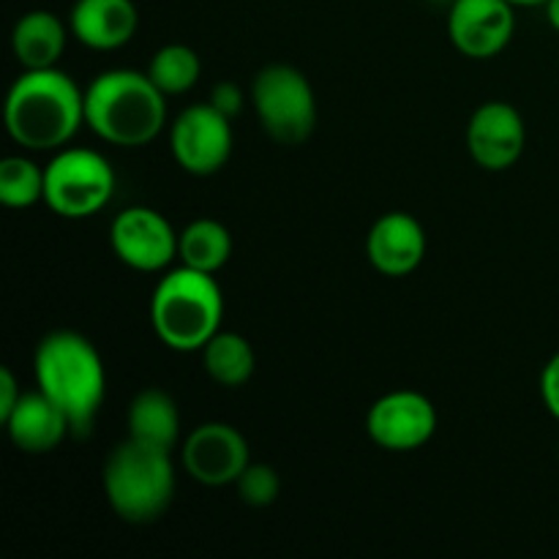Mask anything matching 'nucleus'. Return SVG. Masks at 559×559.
<instances>
[{
    "label": "nucleus",
    "mask_w": 559,
    "mask_h": 559,
    "mask_svg": "<svg viewBox=\"0 0 559 559\" xmlns=\"http://www.w3.org/2000/svg\"><path fill=\"white\" fill-rule=\"evenodd\" d=\"M5 429H9L11 442L31 456L55 451L63 437L71 435L69 418L41 391L22 393L20 404L5 420Z\"/></svg>",
    "instance_id": "nucleus-16"
},
{
    "label": "nucleus",
    "mask_w": 559,
    "mask_h": 559,
    "mask_svg": "<svg viewBox=\"0 0 559 559\" xmlns=\"http://www.w3.org/2000/svg\"><path fill=\"white\" fill-rule=\"evenodd\" d=\"M200 55L186 44H167L153 55L151 66H147V76L156 82L164 96H180V93L191 91L200 80Z\"/></svg>",
    "instance_id": "nucleus-21"
},
{
    "label": "nucleus",
    "mask_w": 559,
    "mask_h": 559,
    "mask_svg": "<svg viewBox=\"0 0 559 559\" xmlns=\"http://www.w3.org/2000/svg\"><path fill=\"white\" fill-rule=\"evenodd\" d=\"M5 129L27 151H58L85 123V93L58 69L25 71L5 96Z\"/></svg>",
    "instance_id": "nucleus-1"
},
{
    "label": "nucleus",
    "mask_w": 559,
    "mask_h": 559,
    "mask_svg": "<svg viewBox=\"0 0 559 559\" xmlns=\"http://www.w3.org/2000/svg\"><path fill=\"white\" fill-rule=\"evenodd\" d=\"M173 453L120 442L104 464V495L112 511L129 524H151L167 513L175 497Z\"/></svg>",
    "instance_id": "nucleus-5"
},
{
    "label": "nucleus",
    "mask_w": 559,
    "mask_h": 559,
    "mask_svg": "<svg viewBox=\"0 0 559 559\" xmlns=\"http://www.w3.org/2000/svg\"><path fill=\"white\" fill-rule=\"evenodd\" d=\"M224 295L213 273L175 267L153 289L151 322L156 336L175 353L202 349L222 328Z\"/></svg>",
    "instance_id": "nucleus-4"
},
{
    "label": "nucleus",
    "mask_w": 559,
    "mask_h": 559,
    "mask_svg": "<svg viewBox=\"0 0 559 559\" xmlns=\"http://www.w3.org/2000/svg\"><path fill=\"white\" fill-rule=\"evenodd\" d=\"M205 371L213 382L224 388H240L254 374V349L238 333L218 331L202 347Z\"/></svg>",
    "instance_id": "nucleus-20"
},
{
    "label": "nucleus",
    "mask_w": 559,
    "mask_h": 559,
    "mask_svg": "<svg viewBox=\"0 0 559 559\" xmlns=\"http://www.w3.org/2000/svg\"><path fill=\"white\" fill-rule=\"evenodd\" d=\"M513 9L516 5L511 0H451L448 38L467 58H495L516 31Z\"/></svg>",
    "instance_id": "nucleus-10"
},
{
    "label": "nucleus",
    "mask_w": 559,
    "mask_h": 559,
    "mask_svg": "<svg viewBox=\"0 0 559 559\" xmlns=\"http://www.w3.org/2000/svg\"><path fill=\"white\" fill-rule=\"evenodd\" d=\"M546 16H549V25L559 33V0H549L546 3Z\"/></svg>",
    "instance_id": "nucleus-27"
},
{
    "label": "nucleus",
    "mask_w": 559,
    "mask_h": 559,
    "mask_svg": "<svg viewBox=\"0 0 559 559\" xmlns=\"http://www.w3.org/2000/svg\"><path fill=\"white\" fill-rule=\"evenodd\" d=\"M235 486H238V495L246 506L265 508L271 502H276L282 480H278L276 469L267 467V464H249L243 469V475L235 480Z\"/></svg>",
    "instance_id": "nucleus-23"
},
{
    "label": "nucleus",
    "mask_w": 559,
    "mask_h": 559,
    "mask_svg": "<svg viewBox=\"0 0 559 559\" xmlns=\"http://www.w3.org/2000/svg\"><path fill=\"white\" fill-rule=\"evenodd\" d=\"M109 243L123 265L142 273L164 271L178 254V235L173 224L145 205L126 207L115 216Z\"/></svg>",
    "instance_id": "nucleus-9"
},
{
    "label": "nucleus",
    "mask_w": 559,
    "mask_h": 559,
    "mask_svg": "<svg viewBox=\"0 0 559 559\" xmlns=\"http://www.w3.org/2000/svg\"><path fill=\"white\" fill-rule=\"evenodd\" d=\"M211 104L218 112L233 120L243 109V93H240V87L235 82H218L211 91Z\"/></svg>",
    "instance_id": "nucleus-24"
},
{
    "label": "nucleus",
    "mask_w": 559,
    "mask_h": 559,
    "mask_svg": "<svg viewBox=\"0 0 559 559\" xmlns=\"http://www.w3.org/2000/svg\"><path fill=\"white\" fill-rule=\"evenodd\" d=\"M257 118L278 145H300L317 126V102L309 80L284 63L265 66L251 85Z\"/></svg>",
    "instance_id": "nucleus-7"
},
{
    "label": "nucleus",
    "mask_w": 559,
    "mask_h": 559,
    "mask_svg": "<svg viewBox=\"0 0 559 559\" xmlns=\"http://www.w3.org/2000/svg\"><path fill=\"white\" fill-rule=\"evenodd\" d=\"M115 194V169L102 153L66 147L44 167V202L63 218L96 216Z\"/></svg>",
    "instance_id": "nucleus-6"
},
{
    "label": "nucleus",
    "mask_w": 559,
    "mask_h": 559,
    "mask_svg": "<svg viewBox=\"0 0 559 559\" xmlns=\"http://www.w3.org/2000/svg\"><path fill=\"white\" fill-rule=\"evenodd\" d=\"M249 464V442L229 424H202L183 442L186 473L202 486L235 484Z\"/></svg>",
    "instance_id": "nucleus-12"
},
{
    "label": "nucleus",
    "mask_w": 559,
    "mask_h": 559,
    "mask_svg": "<svg viewBox=\"0 0 559 559\" xmlns=\"http://www.w3.org/2000/svg\"><path fill=\"white\" fill-rule=\"evenodd\" d=\"M44 200V169L25 156L0 162V202L9 207H31Z\"/></svg>",
    "instance_id": "nucleus-22"
},
{
    "label": "nucleus",
    "mask_w": 559,
    "mask_h": 559,
    "mask_svg": "<svg viewBox=\"0 0 559 559\" xmlns=\"http://www.w3.org/2000/svg\"><path fill=\"white\" fill-rule=\"evenodd\" d=\"M369 262L382 276H407L424 262L426 233L407 213H385L366 238Z\"/></svg>",
    "instance_id": "nucleus-14"
},
{
    "label": "nucleus",
    "mask_w": 559,
    "mask_h": 559,
    "mask_svg": "<svg viewBox=\"0 0 559 559\" xmlns=\"http://www.w3.org/2000/svg\"><path fill=\"white\" fill-rule=\"evenodd\" d=\"M22 393L16 388V377L11 374V369H0V420H9V415L14 413V407L20 404Z\"/></svg>",
    "instance_id": "nucleus-26"
},
{
    "label": "nucleus",
    "mask_w": 559,
    "mask_h": 559,
    "mask_svg": "<svg viewBox=\"0 0 559 559\" xmlns=\"http://www.w3.org/2000/svg\"><path fill=\"white\" fill-rule=\"evenodd\" d=\"M513 5H524V9H535V5H546L549 0H511Z\"/></svg>",
    "instance_id": "nucleus-28"
},
{
    "label": "nucleus",
    "mask_w": 559,
    "mask_h": 559,
    "mask_svg": "<svg viewBox=\"0 0 559 559\" xmlns=\"http://www.w3.org/2000/svg\"><path fill=\"white\" fill-rule=\"evenodd\" d=\"M129 440L173 453L180 440V413L169 393L145 388L129 404Z\"/></svg>",
    "instance_id": "nucleus-18"
},
{
    "label": "nucleus",
    "mask_w": 559,
    "mask_h": 559,
    "mask_svg": "<svg viewBox=\"0 0 559 559\" xmlns=\"http://www.w3.org/2000/svg\"><path fill=\"white\" fill-rule=\"evenodd\" d=\"M229 254H233V238L227 227L213 218H197L178 235V257L186 267L216 273L227 265Z\"/></svg>",
    "instance_id": "nucleus-19"
},
{
    "label": "nucleus",
    "mask_w": 559,
    "mask_h": 559,
    "mask_svg": "<svg viewBox=\"0 0 559 559\" xmlns=\"http://www.w3.org/2000/svg\"><path fill=\"white\" fill-rule=\"evenodd\" d=\"M540 396H544L546 409L559 420V353L546 364L540 374Z\"/></svg>",
    "instance_id": "nucleus-25"
},
{
    "label": "nucleus",
    "mask_w": 559,
    "mask_h": 559,
    "mask_svg": "<svg viewBox=\"0 0 559 559\" xmlns=\"http://www.w3.org/2000/svg\"><path fill=\"white\" fill-rule=\"evenodd\" d=\"M169 147L186 173L205 178L227 164L233 153V126L227 115L218 112L211 102L194 104L175 118Z\"/></svg>",
    "instance_id": "nucleus-8"
},
{
    "label": "nucleus",
    "mask_w": 559,
    "mask_h": 559,
    "mask_svg": "<svg viewBox=\"0 0 559 559\" xmlns=\"http://www.w3.org/2000/svg\"><path fill=\"white\" fill-rule=\"evenodd\" d=\"M11 49L25 71L55 69L66 49V25L52 11H27L11 31Z\"/></svg>",
    "instance_id": "nucleus-17"
},
{
    "label": "nucleus",
    "mask_w": 559,
    "mask_h": 559,
    "mask_svg": "<svg viewBox=\"0 0 559 559\" xmlns=\"http://www.w3.org/2000/svg\"><path fill=\"white\" fill-rule=\"evenodd\" d=\"M140 14L134 0H76L71 9V36L85 47L107 52L134 38Z\"/></svg>",
    "instance_id": "nucleus-15"
},
{
    "label": "nucleus",
    "mask_w": 559,
    "mask_h": 559,
    "mask_svg": "<svg viewBox=\"0 0 559 559\" xmlns=\"http://www.w3.org/2000/svg\"><path fill=\"white\" fill-rule=\"evenodd\" d=\"M85 123L120 147H142L167 123V102L147 74L112 69L85 91Z\"/></svg>",
    "instance_id": "nucleus-3"
},
{
    "label": "nucleus",
    "mask_w": 559,
    "mask_h": 559,
    "mask_svg": "<svg viewBox=\"0 0 559 559\" xmlns=\"http://www.w3.org/2000/svg\"><path fill=\"white\" fill-rule=\"evenodd\" d=\"M366 431L385 451H415L435 437L437 409L424 393L393 391L371 404Z\"/></svg>",
    "instance_id": "nucleus-11"
},
{
    "label": "nucleus",
    "mask_w": 559,
    "mask_h": 559,
    "mask_svg": "<svg viewBox=\"0 0 559 559\" xmlns=\"http://www.w3.org/2000/svg\"><path fill=\"white\" fill-rule=\"evenodd\" d=\"M33 374L38 391L69 418L71 435H91L107 391L96 347L74 331L49 333L33 355Z\"/></svg>",
    "instance_id": "nucleus-2"
},
{
    "label": "nucleus",
    "mask_w": 559,
    "mask_h": 559,
    "mask_svg": "<svg viewBox=\"0 0 559 559\" xmlns=\"http://www.w3.org/2000/svg\"><path fill=\"white\" fill-rule=\"evenodd\" d=\"M527 145V129L516 107L506 102H489L475 109L467 126V147L475 164L489 173H502L522 158Z\"/></svg>",
    "instance_id": "nucleus-13"
}]
</instances>
